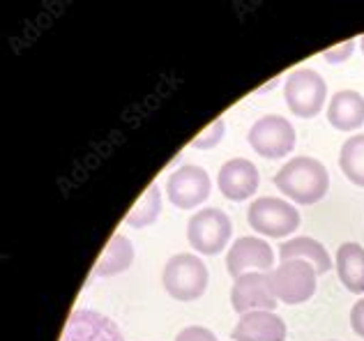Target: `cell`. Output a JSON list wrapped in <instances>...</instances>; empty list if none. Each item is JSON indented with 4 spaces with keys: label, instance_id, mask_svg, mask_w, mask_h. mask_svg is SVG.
<instances>
[{
    "label": "cell",
    "instance_id": "obj_1",
    "mask_svg": "<svg viewBox=\"0 0 364 341\" xmlns=\"http://www.w3.org/2000/svg\"><path fill=\"white\" fill-rule=\"evenodd\" d=\"M274 185L291 201L300 205H314L328 194L330 173L318 159L302 155L289 159V164L277 170Z\"/></svg>",
    "mask_w": 364,
    "mask_h": 341
},
{
    "label": "cell",
    "instance_id": "obj_2",
    "mask_svg": "<svg viewBox=\"0 0 364 341\" xmlns=\"http://www.w3.org/2000/svg\"><path fill=\"white\" fill-rule=\"evenodd\" d=\"M210 274L205 263L196 254H176L171 256L161 272V283L173 300L194 302L205 293Z\"/></svg>",
    "mask_w": 364,
    "mask_h": 341
},
{
    "label": "cell",
    "instance_id": "obj_3",
    "mask_svg": "<svg viewBox=\"0 0 364 341\" xmlns=\"http://www.w3.org/2000/svg\"><path fill=\"white\" fill-rule=\"evenodd\" d=\"M328 83L311 67H300L291 72L284 81V102L298 118H314L325 107Z\"/></svg>",
    "mask_w": 364,
    "mask_h": 341
},
{
    "label": "cell",
    "instance_id": "obj_4",
    "mask_svg": "<svg viewBox=\"0 0 364 341\" xmlns=\"http://www.w3.org/2000/svg\"><path fill=\"white\" fill-rule=\"evenodd\" d=\"M247 224L252 226V231L265 235V238H286L293 231H298L300 212L298 207L284 201V198L261 196L249 205Z\"/></svg>",
    "mask_w": 364,
    "mask_h": 341
},
{
    "label": "cell",
    "instance_id": "obj_5",
    "mask_svg": "<svg viewBox=\"0 0 364 341\" xmlns=\"http://www.w3.org/2000/svg\"><path fill=\"white\" fill-rule=\"evenodd\" d=\"M233 224L228 215L219 207H203L198 210L187 224V240L196 254L215 256L224 251V247L231 240Z\"/></svg>",
    "mask_w": 364,
    "mask_h": 341
},
{
    "label": "cell",
    "instance_id": "obj_6",
    "mask_svg": "<svg viewBox=\"0 0 364 341\" xmlns=\"http://www.w3.org/2000/svg\"><path fill=\"white\" fill-rule=\"evenodd\" d=\"M318 272L306 261H284L270 272L272 291L284 305H302L316 293Z\"/></svg>",
    "mask_w": 364,
    "mask_h": 341
},
{
    "label": "cell",
    "instance_id": "obj_7",
    "mask_svg": "<svg viewBox=\"0 0 364 341\" xmlns=\"http://www.w3.org/2000/svg\"><path fill=\"white\" fill-rule=\"evenodd\" d=\"M247 144L265 159H284L295 148V127L284 116H263L249 129Z\"/></svg>",
    "mask_w": 364,
    "mask_h": 341
},
{
    "label": "cell",
    "instance_id": "obj_8",
    "mask_svg": "<svg viewBox=\"0 0 364 341\" xmlns=\"http://www.w3.org/2000/svg\"><path fill=\"white\" fill-rule=\"evenodd\" d=\"M210 189H213V183H210L208 170L194 164L176 168L166 180L168 201L180 210H191V207L208 201Z\"/></svg>",
    "mask_w": 364,
    "mask_h": 341
},
{
    "label": "cell",
    "instance_id": "obj_9",
    "mask_svg": "<svg viewBox=\"0 0 364 341\" xmlns=\"http://www.w3.org/2000/svg\"><path fill=\"white\" fill-rule=\"evenodd\" d=\"M277 302L270 272H247L233 281L231 305L240 316L249 311H274Z\"/></svg>",
    "mask_w": 364,
    "mask_h": 341
},
{
    "label": "cell",
    "instance_id": "obj_10",
    "mask_svg": "<svg viewBox=\"0 0 364 341\" xmlns=\"http://www.w3.org/2000/svg\"><path fill=\"white\" fill-rule=\"evenodd\" d=\"M274 259L277 256L267 240L242 235V238L233 242V247L226 254V270L235 279L247 272H272Z\"/></svg>",
    "mask_w": 364,
    "mask_h": 341
},
{
    "label": "cell",
    "instance_id": "obj_11",
    "mask_svg": "<svg viewBox=\"0 0 364 341\" xmlns=\"http://www.w3.org/2000/svg\"><path fill=\"white\" fill-rule=\"evenodd\" d=\"M60 341H124L120 328L95 309H76L65 323Z\"/></svg>",
    "mask_w": 364,
    "mask_h": 341
},
{
    "label": "cell",
    "instance_id": "obj_12",
    "mask_svg": "<svg viewBox=\"0 0 364 341\" xmlns=\"http://www.w3.org/2000/svg\"><path fill=\"white\" fill-rule=\"evenodd\" d=\"M258 168L245 157H233L219 168L217 173V187L228 201H247L258 189Z\"/></svg>",
    "mask_w": 364,
    "mask_h": 341
},
{
    "label": "cell",
    "instance_id": "obj_13",
    "mask_svg": "<svg viewBox=\"0 0 364 341\" xmlns=\"http://www.w3.org/2000/svg\"><path fill=\"white\" fill-rule=\"evenodd\" d=\"M286 323L274 311H249L233 328V341H286Z\"/></svg>",
    "mask_w": 364,
    "mask_h": 341
},
{
    "label": "cell",
    "instance_id": "obj_14",
    "mask_svg": "<svg viewBox=\"0 0 364 341\" xmlns=\"http://www.w3.org/2000/svg\"><path fill=\"white\" fill-rule=\"evenodd\" d=\"M328 120L334 129L353 131L364 125V97L358 90H339L328 104Z\"/></svg>",
    "mask_w": 364,
    "mask_h": 341
},
{
    "label": "cell",
    "instance_id": "obj_15",
    "mask_svg": "<svg viewBox=\"0 0 364 341\" xmlns=\"http://www.w3.org/2000/svg\"><path fill=\"white\" fill-rule=\"evenodd\" d=\"M277 259L282 263L284 261H306L314 265L318 274L330 272V268H332V259H330L328 249H325L316 238H309V235H300V238H291V240L282 242L279 256H277Z\"/></svg>",
    "mask_w": 364,
    "mask_h": 341
},
{
    "label": "cell",
    "instance_id": "obj_16",
    "mask_svg": "<svg viewBox=\"0 0 364 341\" xmlns=\"http://www.w3.org/2000/svg\"><path fill=\"white\" fill-rule=\"evenodd\" d=\"M337 274L343 288L364 293V247L358 242H343L337 249Z\"/></svg>",
    "mask_w": 364,
    "mask_h": 341
},
{
    "label": "cell",
    "instance_id": "obj_17",
    "mask_svg": "<svg viewBox=\"0 0 364 341\" xmlns=\"http://www.w3.org/2000/svg\"><path fill=\"white\" fill-rule=\"evenodd\" d=\"M134 261V247L124 235L116 233L109 240L107 249L102 251L100 261L95 263L92 277H113V274L124 272Z\"/></svg>",
    "mask_w": 364,
    "mask_h": 341
},
{
    "label": "cell",
    "instance_id": "obj_18",
    "mask_svg": "<svg viewBox=\"0 0 364 341\" xmlns=\"http://www.w3.org/2000/svg\"><path fill=\"white\" fill-rule=\"evenodd\" d=\"M159 212H161V192L157 185H150L139 201L134 203L127 217H124V224L132 226V229H146V226L157 222Z\"/></svg>",
    "mask_w": 364,
    "mask_h": 341
},
{
    "label": "cell",
    "instance_id": "obj_19",
    "mask_svg": "<svg viewBox=\"0 0 364 341\" xmlns=\"http://www.w3.org/2000/svg\"><path fill=\"white\" fill-rule=\"evenodd\" d=\"M339 168L353 185L364 187V134L350 136L346 144L341 146Z\"/></svg>",
    "mask_w": 364,
    "mask_h": 341
},
{
    "label": "cell",
    "instance_id": "obj_20",
    "mask_svg": "<svg viewBox=\"0 0 364 341\" xmlns=\"http://www.w3.org/2000/svg\"><path fill=\"white\" fill-rule=\"evenodd\" d=\"M224 118H217L213 120L210 125L200 131V134L191 141V146H194L196 150H210V148H215L222 144V139H224Z\"/></svg>",
    "mask_w": 364,
    "mask_h": 341
},
{
    "label": "cell",
    "instance_id": "obj_21",
    "mask_svg": "<svg viewBox=\"0 0 364 341\" xmlns=\"http://www.w3.org/2000/svg\"><path fill=\"white\" fill-rule=\"evenodd\" d=\"M353 51H355V40H348V42H343V44L332 46V49H325L323 58H325V63L337 65V63L348 60L350 55H353Z\"/></svg>",
    "mask_w": 364,
    "mask_h": 341
},
{
    "label": "cell",
    "instance_id": "obj_22",
    "mask_svg": "<svg viewBox=\"0 0 364 341\" xmlns=\"http://www.w3.org/2000/svg\"><path fill=\"white\" fill-rule=\"evenodd\" d=\"M176 341H219V339L215 337L213 330L200 328V325H191V328L180 330Z\"/></svg>",
    "mask_w": 364,
    "mask_h": 341
},
{
    "label": "cell",
    "instance_id": "obj_23",
    "mask_svg": "<svg viewBox=\"0 0 364 341\" xmlns=\"http://www.w3.org/2000/svg\"><path fill=\"white\" fill-rule=\"evenodd\" d=\"M350 328L358 337L364 339V298H360L350 309Z\"/></svg>",
    "mask_w": 364,
    "mask_h": 341
},
{
    "label": "cell",
    "instance_id": "obj_24",
    "mask_svg": "<svg viewBox=\"0 0 364 341\" xmlns=\"http://www.w3.org/2000/svg\"><path fill=\"white\" fill-rule=\"evenodd\" d=\"M277 83H279V79H274V81H270V83H267V85H263V88L258 90V94H263V92H267V90H270V88H274Z\"/></svg>",
    "mask_w": 364,
    "mask_h": 341
},
{
    "label": "cell",
    "instance_id": "obj_25",
    "mask_svg": "<svg viewBox=\"0 0 364 341\" xmlns=\"http://www.w3.org/2000/svg\"><path fill=\"white\" fill-rule=\"evenodd\" d=\"M360 46H362V53H364V35H362V40H360Z\"/></svg>",
    "mask_w": 364,
    "mask_h": 341
}]
</instances>
